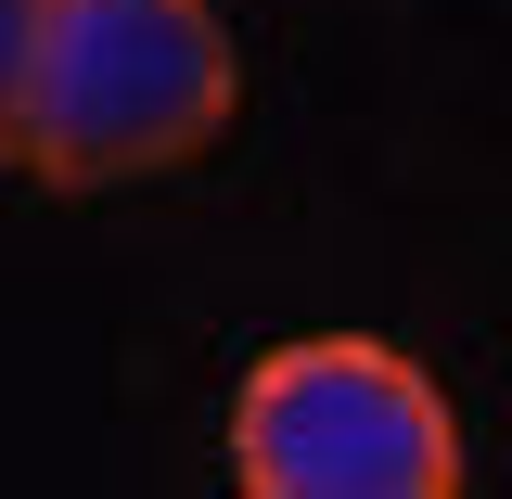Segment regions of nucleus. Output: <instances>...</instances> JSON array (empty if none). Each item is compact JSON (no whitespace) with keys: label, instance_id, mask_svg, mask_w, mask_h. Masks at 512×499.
Returning <instances> with one entry per match:
<instances>
[{"label":"nucleus","instance_id":"obj_2","mask_svg":"<svg viewBox=\"0 0 512 499\" xmlns=\"http://www.w3.org/2000/svg\"><path fill=\"white\" fill-rule=\"evenodd\" d=\"M461 410L384 333H282L231 397L244 499H461Z\"/></svg>","mask_w":512,"mask_h":499},{"label":"nucleus","instance_id":"obj_1","mask_svg":"<svg viewBox=\"0 0 512 499\" xmlns=\"http://www.w3.org/2000/svg\"><path fill=\"white\" fill-rule=\"evenodd\" d=\"M244 116L218 0H0V141L39 192L192 167Z\"/></svg>","mask_w":512,"mask_h":499}]
</instances>
